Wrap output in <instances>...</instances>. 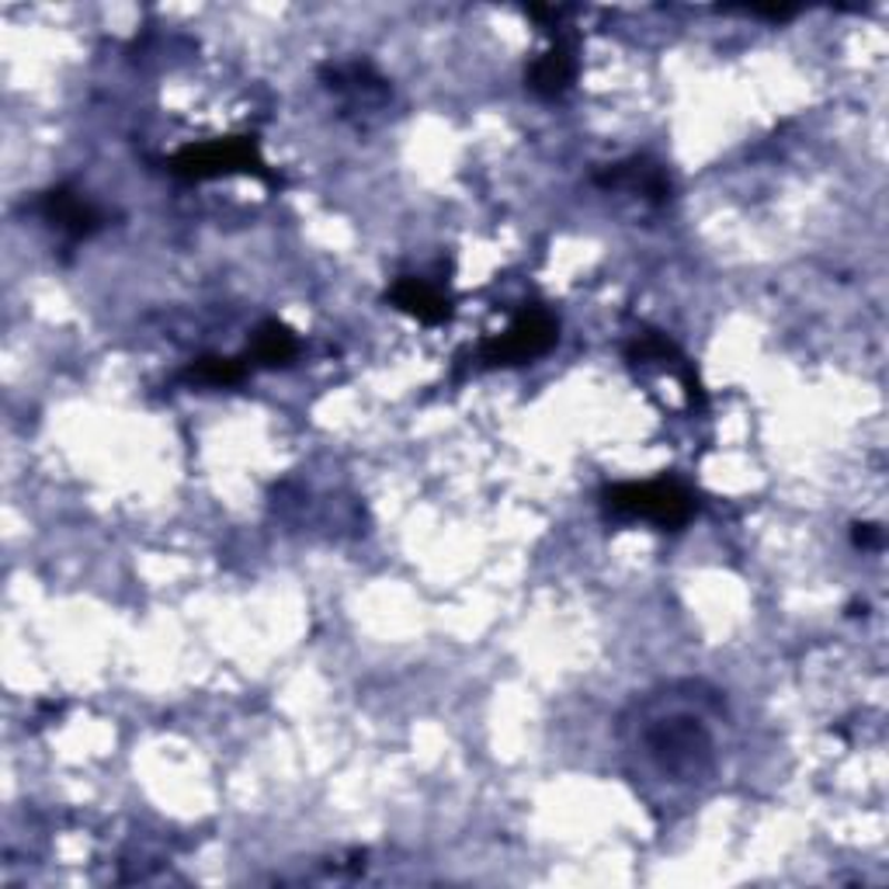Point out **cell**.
I'll return each mask as SVG.
<instances>
[{
  "label": "cell",
  "mask_w": 889,
  "mask_h": 889,
  "mask_svg": "<svg viewBox=\"0 0 889 889\" xmlns=\"http://www.w3.org/2000/svg\"><path fill=\"white\" fill-rule=\"evenodd\" d=\"M393 303L399 309L414 313L417 320H442L445 317V299L432 289V285H424L417 278H404L393 289Z\"/></svg>",
  "instance_id": "cell-5"
},
{
  "label": "cell",
  "mask_w": 889,
  "mask_h": 889,
  "mask_svg": "<svg viewBox=\"0 0 889 889\" xmlns=\"http://www.w3.org/2000/svg\"><path fill=\"white\" fill-rule=\"evenodd\" d=\"M234 167H257V154L247 142H216V147H198V150H185L175 160L178 175L188 178H213L223 175V170Z\"/></svg>",
  "instance_id": "cell-4"
},
{
  "label": "cell",
  "mask_w": 889,
  "mask_h": 889,
  "mask_svg": "<svg viewBox=\"0 0 889 889\" xmlns=\"http://www.w3.org/2000/svg\"><path fill=\"white\" fill-rule=\"evenodd\" d=\"M191 379L203 383H237L240 379V365L229 358H206L203 365L191 368Z\"/></svg>",
  "instance_id": "cell-9"
},
{
  "label": "cell",
  "mask_w": 889,
  "mask_h": 889,
  "mask_svg": "<svg viewBox=\"0 0 889 889\" xmlns=\"http://www.w3.org/2000/svg\"><path fill=\"white\" fill-rule=\"evenodd\" d=\"M573 77V63H570V52L563 46L550 49L542 60L535 63L532 70V88L539 95H560Z\"/></svg>",
  "instance_id": "cell-7"
},
{
  "label": "cell",
  "mask_w": 889,
  "mask_h": 889,
  "mask_svg": "<svg viewBox=\"0 0 889 889\" xmlns=\"http://www.w3.org/2000/svg\"><path fill=\"white\" fill-rule=\"evenodd\" d=\"M609 504L622 514H636V518H653L661 525H681L692 514V497L671 483H629L615 486L609 494Z\"/></svg>",
  "instance_id": "cell-2"
},
{
  "label": "cell",
  "mask_w": 889,
  "mask_h": 889,
  "mask_svg": "<svg viewBox=\"0 0 889 889\" xmlns=\"http://www.w3.org/2000/svg\"><path fill=\"white\" fill-rule=\"evenodd\" d=\"M46 213L63 229H70V234H88V229H95V223H98L95 209L83 203V198H77L73 191H63V188L46 198Z\"/></svg>",
  "instance_id": "cell-6"
},
{
  "label": "cell",
  "mask_w": 889,
  "mask_h": 889,
  "mask_svg": "<svg viewBox=\"0 0 889 889\" xmlns=\"http://www.w3.org/2000/svg\"><path fill=\"white\" fill-rule=\"evenodd\" d=\"M643 743H646V754L664 771H671L674 779H695L712 754V740L705 727L692 720L688 712L653 715V720H646Z\"/></svg>",
  "instance_id": "cell-1"
},
{
  "label": "cell",
  "mask_w": 889,
  "mask_h": 889,
  "mask_svg": "<svg viewBox=\"0 0 889 889\" xmlns=\"http://www.w3.org/2000/svg\"><path fill=\"white\" fill-rule=\"evenodd\" d=\"M556 340V324L550 320V313L542 309H532L525 317L514 320V327L494 340L491 348H486V358L491 362H525V358H535L550 348Z\"/></svg>",
  "instance_id": "cell-3"
},
{
  "label": "cell",
  "mask_w": 889,
  "mask_h": 889,
  "mask_svg": "<svg viewBox=\"0 0 889 889\" xmlns=\"http://www.w3.org/2000/svg\"><path fill=\"white\" fill-rule=\"evenodd\" d=\"M293 355H296V337L281 324H268V327H261V334L254 337V358L257 362L278 365V362H289Z\"/></svg>",
  "instance_id": "cell-8"
}]
</instances>
